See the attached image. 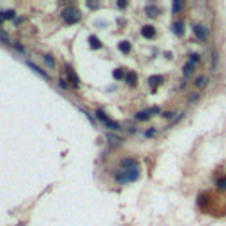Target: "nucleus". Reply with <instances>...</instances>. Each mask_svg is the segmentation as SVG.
Listing matches in <instances>:
<instances>
[{"label": "nucleus", "instance_id": "18", "mask_svg": "<svg viewBox=\"0 0 226 226\" xmlns=\"http://www.w3.org/2000/svg\"><path fill=\"white\" fill-rule=\"evenodd\" d=\"M42 58H44V62H46V65H48L50 69H55V60H53V56L51 55H44Z\"/></svg>", "mask_w": 226, "mask_h": 226}, {"label": "nucleus", "instance_id": "10", "mask_svg": "<svg viewBox=\"0 0 226 226\" xmlns=\"http://www.w3.org/2000/svg\"><path fill=\"white\" fill-rule=\"evenodd\" d=\"M171 28H173V32H175L178 37H182V36H184V32H186V28H184V21H180V19H178V21H175V23L171 25Z\"/></svg>", "mask_w": 226, "mask_h": 226}, {"label": "nucleus", "instance_id": "17", "mask_svg": "<svg viewBox=\"0 0 226 226\" xmlns=\"http://www.w3.org/2000/svg\"><path fill=\"white\" fill-rule=\"evenodd\" d=\"M207 83H208L207 76H198V78H196V81H194V87H198V88H203Z\"/></svg>", "mask_w": 226, "mask_h": 226}, {"label": "nucleus", "instance_id": "12", "mask_svg": "<svg viewBox=\"0 0 226 226\" xmlns=\"http://www.w3.org/2000/svg\"><path fill=\"white\" fill-rule=\"evenodd\" d=\"M126 81H127L129 87H136V85H138V76H136V73H134V71H127Z\"/></svg>", "mask_w": 226, "mask_h": 226}, {"label": "nucleus", "instance_id": "28", "mask_svg": "<svg viewBox=\"0 0 226 226\" xmlns=\"http://www.w3.org/2000/svg\"><path fill=\"white\" fill-rule=\"evenodd\" d=\"M216 62H217V55H216V53H212V71L216 69Z\"/></svg>", "mask_w": 226, "mask_h": 226}, {"label": "nucleus", "instance_id": "20", "mask_svg": "<svg viewBox=\"0 0 226 226\" xmlns=\"http://www.w3.org/2000/svg\"><path fill=\"white\" fill-rule=\"evenodd\" d=\"M193 69H194V64H191V62H187V64L184 65V76H189L191 73H193Z\"/></svg>", "mask_w": 226, "mask_h": 226}, {"label": "nucleus", "instance_id": "21", "mask_svg": "<svg viewBox=\"0 0 226 226\" xmlns=\"http://www.w3.org/2000/svg\"><path fill=\"white\" fill-rule=\"evenodd\" d=\"M0 41H4L5 44H13V41H11V37H9V36H7L5 32H2V30H0Z\"/></svg>", "mask_w": 226, "mask_h": 226}, {"label": "nucleus", "instance_id": "9", "mask_svg": "<svg viewBox=\"0 0 226 226\" xmlns=\"http://www.w3.org/2000/svg\"><path fill=\"white\" fill-rule=\"evenodd\" d=\"M27 65H28V67H30V69H32V71H34V73H37L39 76H42V78H44V80H48V78H50V74H48V73H46V71H42V69H41V67H39V65H36V64H34V62H28V60H27Z\"/></svg>", "mask_w": 226, "mask_h": 226}, {"label": "nucleus", "instance_id": "22", "mask_svg": "<svg viewBox=\"0 0 226 226\" xmlns=\"http://www.w3.org/2000/svg\"><path fill=\"white\" fill-rule=\"evenodd\" d=\"M171 11H173V13H180V11H182V2H173Z\"/></svg>", "mask_w": 226, "mask_h": 226}, {"label": "nucleus", "instance_id": "23", "mask_svg": "<svg viewBox=\"0 0 226 226\" xmlns=\"http://www.w3.org/2000/svg\"><path fill=\"white\" fill-rule=\"evenodd\" d=\"M189 62L196 65V64L200 62V55H198V53H191V56H189Z\"/></svg>", "mask_w": 226, "mask_h": 226}, {"label": "nucleus", "instance_id": "7", "mask_svg": "<svg viewBox=\"0 0 226 226\" xmlns=\"http://www.w3.org/2000/svg\"><path fill=\"white\" fill-rule=\"evenodd\" d=\"M141 36L145 39H154L155 37V28L152 27V25H145V27H141Z\"/></svg>", "mask_w": 226, "mask_h": 226}, {"label": "nucleus", "instance_id": "6", "mask_svg": "<svg viewBox=\"0 0 226 226\" xmlns=\"http://www.w3.org/2000/svg\"><path fill=\"white\" fill-rule=\"evenodd\" d=\"M193 32H194V36L200 39V41H207L208 30L203 27V25H194V27H193Z\"/></svg>", "mask_w": 226, "mask_h": 226}, {"label": "nucleus", "instance_id": "27", "mask_svg": "<svg viewBox=\"0 0 226 226\" xmlns=\"http://www.w3.org/2000/svg\"><path fill=\"white\" fill-rule=\"evenodd\" d=\"M163 117L164 118H173L175 117V112H166V113H163Z\"/></svg>", "mask_w": 226, "mask_h": 226}, {"label": "nucleus", "instance_id": "30", "mask_svg": "<svg viewBox=\"0 0 226 226\" xmlns=\"http://www.w3.org/2000/svg\"><path fill=\"white\" fill-rule=\"evenodd\" d=\"M87 5H88V7H90V9H95V7H99V4H92V2H88V4H87Z\"/></svg>", "mask_w": 226, "mask_h": 226}, {"label": "nucleus", "instance_id": "15", "mask_svg": "<svg viewBox=\"0 0 226 226\" xmlns=\"http://www.w3.org/2000/svg\"><path fill=\"white\" fill-rule=\"evenodd\" d=\"M88 42H90V48H92V50L103 48V42L99 41V37H95V36H88Z\"/></svg>", "mask_w": 226, "mask_h": 226}, {"label": "nucleus", "instance_id": "24", "mask_svg": "<svg viewBox=\"0 0 226 226\" xmlns=\"http://www.w3.org/2000/svg\"><path fill=\"white\" fill-rule=\"evenodd\" d=\"M58 87H60L62 90H67V88H69V85H67V81H65V80H62V78L58 80Z\"/></svg>", "mask_w": 226, "mask_h": 226}, {"label": "nucleus", "instance_id": "14", "mask_svg": "<svg viewBox=\"0 0 226 226\" xmlns=\"http://www.w3.org/2000/svg\"><path fill=\"white\" fill-rule=\"evenodd\" d=\"M118 50H120L124 55L131 53V42H129V41H120V42H118Z\"/></svg>", "mask_w": 226, "mask_h": 226}, {"label": "nucleus", "instance_id": "2", "mask_svg": "<svg viewBox=\"0 0 226 226\" xmlns=\"http://www.w3.org/2000/svg\"><path fill=\"white\" fill-rule=\"evenodd\" d=\"M62 18H64V21L67 25H74V23H78L81 19V14H80V11L76 7H67V9L62 11Z\"/></svg>", "mask_w": 226, "mask_h": 226}, {"label": "nucleus", "instance_id": "5", "mask_svg": "<svg viewBox=\"0 0 226 226\" xmlns=\"http://www.w3.org/2000/svg\"><path fill=\"white\" fill-rule=\"evenodd\" d=\"M154 113H159V108L157 106H154V108H150V110H143V112H138L136 113V120H140V122H143V120H149Z\"/></svg>", "mask_w": 226, "mask_h": 226}, {"label": "nucleus", "instance_id": "25", "mask_svg": "<svg viewBox=\"0 0 226 226\" xmlns=\"http://www.w3.org/2000/svg\"><path fill=\"white\" fill-rule=\"evenodd\" d=\"M216 186H217L219 189H226V177H225V178H219Z\"/></svg>", "mask_w": 226, "mask_h": 226}, {"label": "nucleus", "instance_id": "16", "mask_svg": "<svg viewBox=\"0 0 226 226\" xmlns=\"http://www.w3.org/2000/svg\"><path fill=\"white\" fill-rule=\"evenodd\" d=\"M16 18V13L13 11V9H9V11H0V19L4 21V19H14Z\"/></svg>", "mask_w": 226, "mask_h": 226}, {"label": "nucleus", "instance_id": "11", "mask_svg": "<svg viewBox=\"0 0 226 226\" xmlns=\"http://www.w3.org/2000/svg\"><path fill=\"white\" fill-rule=\"evenodd\" d=\"M163 81H164V78H163V76H159V74L150 76V78H149V85H150L152 88H157L159 85H163Z\"/></svg>", "mask_w": 226, "mask_h": 226}, {"label": "nucleus", "instance_id": "1", "mask_svg": "<svg viewBox=\"0 0 226 226\" xmlns=\"http://www.w3.org/2000/svg\"><path fill=\"white\" fill-rule=\"evenodd\" d=\"M117 182L118 184H131V182H136L138 178H140V170L138 168H129V170H122V171H118L117 173Z\"/></svg>", "mask_w": 226, "mask_h": 226}, {"label": "nucleus", "instance_id": "19", "mask_svg": "<svg viewBox=\"0 0 226 226\" xmlns=\"http://www.w3.org/2000/svg\"><path fill=\"white\" fill-rule=\"evenodd\" d=\"M126 74H127V73H124V69H115V71H113V78H115V80H124Z\"/></svg>", "mask_w": 226, "mask_h": 226}, {"label": "nucleus", "instance_id": "13", "mask_svg": "<svg viewBox=\"0 0 226 226\" xmlns=\"http://www.w3.org/2000/svg\"><path fill=\"white\" fill-rule=\"evenodd\" d=\"M145 13H147V16L155 18V16L159 14V7H157V5H152V4H149V5L145 7Z\"/></svg>", "mask_w": 226, "mask_h": 226}, {"label": "nucleus", "instance_id": "31", "mask_svg": "<svg viewBox=\"0 0 226 226\" xmlns=\"http://www.w3.org/2000/svg\"><path fill=\"white\" fill-rule=\"evenodd\" d=\"M118 7H120V9H124V7H127V2H118Z\"/></svg>", "mask_w": 226, "mask_h": 226}, {"label": "nucleus", "instance_id": "8", "mask_svg": "<svg viewBox=\"0 0 226 226\" xmlns=\"http://www.w3.org/2000/svg\"><path fill=\"white\" fill-rule=\"evenodd\" d=\"M122 170H129V168H138V161L136 159H132V157H126V159H122Z\"/></svg>", "mask_w": 226, "mask_h": 226}, {"label": "nucleus", "instance_id": "29", "mask_svg": "<svg viewBox=\"0 0 226 226\" xmlns=\"http://www.w3.org/2000/svg\"><path fill=\"white\" fill-rule=\"evenodd\" d=\"M155 134V129H149V131L145 132V136H154Z\"/></svg>", "mask_w": 226, "mask_h": 226}, {"label": "nucleus", "instance_id": "3", "mask_svg": "<svg viewBox=\"0 0 226 226\" xmlns=\"http://www.w3.org/2000/svg\"><path fill=\"white\" fill-rule=\"evenodd\" d=\"M95 117H97V118H99V120L104 124V127L113 129V131H118V129H120V124H118V122H113L112 118H110L106 113L103 112V110H97V112H95Z\"/></svg>", "mask_w": 226, "mask_h": 226}, {"label": "nucleus", "instance_id": "26", "mask_svg": "<svg viewBox=\"0 0 226 226\" xmlns=\"http://www.w3.org/2000/svg\"><path fill=\"white\" fill-rule=\"evenodd\" d=\"M198 97H200L198 94H191V95H189V103H196V101H198Z\"/></svg>", "mask_w": 226, "mask_h": 226}, {"label": "nucleus", "instance_id": "4", "mask_svg": "<svg viewBox=\"0 0 226 226\" xmlns=\"http://www.w3.org/2000/svg\"><path fill=\"white\" fill-rule=\"evenodd\" d=\"M65 73H67V80H69V83L74 87V88H78L80 87V78H78V74H76V71L71 67V65H65Z\"/></svg>", "mask_w": 226, "mask_h": 226}]
</instances>
